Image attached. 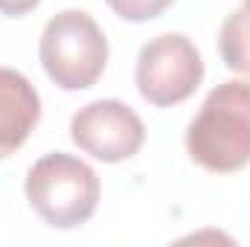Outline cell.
Instances as JSON below:
<instances>
[{
    "label": "cell",
    "instance_id": "cell-1",
    "mask_svg": "<svg viewBox=\"0 0 250 247\" xmlns=\"http://www.w3.org/2000/svg\"><path fill=\"white\" fill-rule=\"evenodd\" d=\"M189 157L212 172L230 175L250 163V82L230 79L209 90L187 128Z\"/></svg>",
    "mask_w": 250,
    "mask_h": 247
},
{
    "label": "cell",
    "instance_id": "cell-2",
    "mask_svg": "<svg viewBox=\"0 0 250 247\" xmlns=\"http://www.w3.org/2000/svg\"><path fill=\"white\" fill-rule=\"evenodd\" d=\"M23 192L35 215L47 227L76 230L87 224L96 212L99 178L84 160L67 151H53L32 163Z\"/></svg>",
    "mask_w": 250,
    "mask_h": 247
},
{
    "label": "cell",
    "instance_id": "cell-3",
    "mask_svg": "<svg viewBox=\"0 0 250 247\" xmlns=\"http://www.w3.org/2000/svg\"><path fill=\"white\" fill-rule=\"evenodd\" d=\"M38 56L53 84L62 90H87L105 73L108 38L87 12L64 9L47 21Z\"/></svg>",
    "mask_w": 250,
    "mask_h": 247
},
{
    "label": "cell",
    "instance_id": "cell-4",
    "mask_svg": "<svg viewBox=\"0 0 250 247\" xmlns=\"http://www.w3.org/2000/svg\"><path fill=\"white\" fill-rule=\"evenodd\" d=\"M137 90L154 108L187 102L204 82L198 47L181 32H166L143 44L137 56Z\"/></svg>",
    "mask_w": 250,
    "mask_h": 247
},
{
    "label": "cell",
    "instance_id": "cell-5",
    "mask_svg": "<svg viewBox=\"0 0 250 247\" xmlns=\"http://www.w3.org/2000/svg\"><path fill=\"white\" fill-rule=\"evenodd\" d=\"M70 137L84 154L102 163H123L143 148L146 125L120 99H96L73 114Z\"/></svg>",
    "mask_w": 250,
    "mask_h": 247
},
{
    "label": "cell",
    "instance_id": "cell-6",
    "mask_svg": "<svg viewBox=\"0 0 250 247\" xmlns=\"http://www.w3.org/2000/svg\"><path fill=\"white\" fill-rule=\"evenodd\" d=\"M38 120L41 96L32 82L12 67H0V160L12 157L29 140Z\"/></svg>",
    "mask_w": 250,
    "mask_h": 247
},
{
    "label": "cell",
    "instance_id": "cell-7",
    "mask_svg": "<svg viewBox=\"0 0 250 247\" xmlns=\"http://www.w3.org/2000/svg\"><path fill=\"white\" fill-rule=\"evenodd\" d=\"M218 53L233 73L250 76V9H236L227 15L218 32Z\"/></svg>",
    "mask_w": 250,
    "mask_h": 247
},
{
    "label": "cell",
    "instance_id": "cell-8",
    "mask_svg": "<svg viewBox=\"0 0 250 247\" xmlns=\"http://www.w3.org/2000/svg\"><path fill=\"white\" fill-rule=\"evenodd\" d=\"M105 3L111 6L117 18H123L128 23H146V21L160 18L175 0H105Z\"/></svg>",
    "mask_w": 250,
    "mask_h": 247
},
{
    "label": "cell",
    "instance_id": "cell-9",
    "mask_svg": "<svg viewBox=\"0 0 250 247\" xmlns=\"http://www.w3.org/2000/svg\"><path fill=\"white\" fill-rule=\"evenodd\" d=\"M41 0H0V15L6 18H23L32 9H38Z\"/></svg>",
    "mask_w": 250,
    "mask_h": 247
},
{
    "label": "cell",
    "instance_id": "cell-10",
    "mask_svg": "<svg viewBox=\"0 0 250 247\" xmlns=\"http://www.w3.org/2000/svg\"><path fill=\"white\" fill-rule=\"evenodd\" d=\"M245 9H250V0H245Z\"/></svg>",
    "mask_w": 250,
    "mask_h": 247
}]
</instances>
